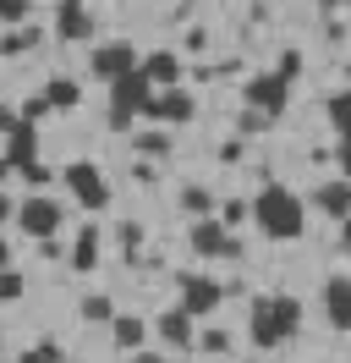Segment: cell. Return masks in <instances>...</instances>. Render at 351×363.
Wrapping results in <instances>:
<instances>
[{
	"instance_id": "9c48e42d",
	"label": "cell",
	"mask_w": 351,
	"mask_h": 363,
	"mask_svg": "<svg viewBox=\"0 0 351 363\" xmlns=\"http://www.w3.org/2000/svg\"><path fill=\"white\" fill-rule=\"evenodd\" d=\"M176 286H181V314H214L219 308V281H209V275H176Z\"/></svg>"
},
{
	"instance_id": "9a60e30c",
	"label": "cell",
	"mask_w": 351,
	"mask_h": 363,
	"mask_svg": "<svg viewBox=\"0 0 351 363\" xmlns=\"http://www.w3.org/2000/svg\"><path fill=\"white\" fill-rule=\"evenodd\" d=\"M313 204L324 209V215H335V220H351V182H346V177L324 182V187L313 193Z\"/></svg>"
},
{
	"instance_id": "4316f807",
	"label": "cell",
	"mask_w": 351,
	"mask_h": 363,
	"mask_svg": "<svg viewBox=\"0 0 351 363\" xmlns=\"http://www.w3.org/2000/svg\"><path fill=\"white\" fill-rule=\"evenodd\" d=\"M297 72H302V55H297V50H285V55H280V67H275V77H280V83H291Z\"/></svg>"
},
{
	"instance_id": "8992f818",
	"label": "cell",
	"mask_w": 351,
	"mask_h": 363,
	"mask_svg": "<svg viewBox=\"0 0 351 363\" xmlns=\"http://www.w3.org/2000/svg\"><path fill=\"white\" fill-rule=\"evenodd\" d=\"M192 248L203 253V259H241V237L225 231L214 215H209V220H192Z\"/></svg>"
},
{
	"instance_id": "ba28073f",
	"label": "cell",
	"mask_w": 351,
	"mask_h": 363,
	"mask_svg": "<svg viewBox=\"0 0 351 363\" xmlns=\"http://www.w3.org/2000/svg\"><path fill=\"white\" fill-rule=\"evenodd\" d=\"M143 67V55L132 45H99L93 55H88V72L93 77H105V83H115V77H127V72H137Z\"/></svg>"
},
{
	"instance_id": "52a82bcc",
	"label": "cell",
	"mask_w": 351,
	"mask_h": 363,
	"mask_svg": "<svg viewBox=\"0 0 351 363\" xmlns=\"http://www.w3.org/2000/svg\"><path fill=\"white\" fill-rule=\"evenodd\" d=\"M285 99H291V83H280L275 72H258V77H247V111L258 116H280Z\"/></svg>"
},
{
	"instance_id": "5bb4252c",
	"label": "cell",
	"mask_w": 351,
	"mask_h": 363,
	"mask_svg": "<svg viewBox=\"0 0 351 363\" xmlns=\"http://www.w3.org/2000/svg\"><path fill=\"white\" fill-rule=\"evenodd\" d=\"M6 165H11V171H22V165H33V160H39V133H33V121H22L17 133L6 138Z\"/></svg>"
},
{
	"instance_id": "f1b7e54d",
	"label": "cell",
	"mask_w": 351,
	"mask_h": 363,
	"mask_svg": "<svg viewBox=\"0 0 351 363\" xmlns=\"http://www.w3.org/2000/svg\"><path fill=\"white\" fill-rule=\"evenodd\" d=\"M28 17V0H0V23H22Z\"/></svg>"
},
{
	"instance_id": "d590c367",
	"label": "cell",
	"mask_w": 351,
	"mask_h": 363,
	"mask_svg": "<svg viewBox=\"0 0 351 363\" xmlns=\"http://www.w3.org/2000/svg\"><path fill=\"white\" fill-rule=\"evenodd\" d=\"M17 363H50V358H44L39 347H33V352H22V358H17Z\"/></svg>"
},
{
	"instance_id": "f35d334b",
	"label": "cell",
	"mask_w": 351,
	"mask_h": 363,
	"mask_svg": "<svg viewBox=\"0 0 351 363\" xmlns=\"http://www.w3.org/2000/svg\"><path fill=\"white\" fill-rule=\"evenodd\" d=\"M6 177H11V165H6V160H0V182H6Z\"/></svg>"
},
{
	"instance_id": "1f68e13d",
	"label": "cell",
	"mask_w": 351,
	"mask_h": 363,
	"mask_svg": "<svg viewBox=\"0 0 351 363\" xmlns=\"http://www.w3.org/2000/svg\"><path fill=\"white\" fill-rule=\"evenodd\" d=\"M17 127H22V116H17V111H6V105H0V133L11 138V133H17Z\"/></svg>"
},
{
	"instance_id": "603a6c76",
	"label": "cell",
	"mask_w": 351,
	"mask_h": 363,
	"mask_svg": "<svg viewBox=\"0 0 351 363\" xmlns=\"http://www.w3.org/2000/svg\"><path fill=\"white\" fill-rule=\"evenodd\" d=\"M83 319H93V325H105V319H115V303H110V297H83Z\"/></svg>"
},
{
	"instance_id": "277c9868",
	"label": "cell",
	"mask_w": 351,
	"mask_h": 363,
	"mask_svg": "<svg viewBox=\"0 0 351 363\" xmlns=\"http://www.w3.org/2000/svg\"><path fill=\"white\" fill-rule=\"evenodd\" d=\"M61 182L77 193V204H83V209H105V204H110L105 177H99V165H88V160H71V165L61 171Z\"/></svg>"
},
{
	"instance_id": "7a4b0ae2",
	"label": "cell",
	"mask_w": 351,
	"mask_h": 363,
	"mask_svg": "<svg viewBox=\"0 0 351 363\" xmlns=\"http://www.w3.org/2000/svg\"><path fill=\"white\" fill-rule=\"evenodd\" d=\"M297 325H302V303H297V297H258V303H253V319H247V330H253V341H258L263 352L280 347Z\"/></svg>"
},
{
	"instance_id": "6da1fadb",
	"label": "cell",
	"mask_w": 351,
	"mask_h": 363,
	"mask_svg": "<svg viewBox=\"0 0 351 363\" xmlns=\"http://www.w3.org/2000/svg\"><path fill=\"white\" fill-rule=\"evenodd\" d=\"M253 220L263 226V237H275V242H291V237H302V199L297 193H285V187H263L258 199H253Z\"/></svg>"
},
{
	"instance_id": "ffe728a7",
	"label": "cell",
	"mask_w": 351,
	"mask_h": 363,
	"mask_svg": "<svg viewBox=\"0 0 351 363\" xmlns=\"http://www.w3.org/2000/svg\"><path fill=\"white\" fill-rule=\"evenodd\" d=\"M132 149H137L143 160H159V155H171V138H165V133H137V138H132Z\"/></svg>"
},
{
	"instance_id": "836d02e7",
	"label": "cell",
	"mask_w": 351,
	"mask_h": 363,
	"mask_svg": "<svg viewBox=\"0 0 351 363\" xmlns=\"http://www.w3.org/2000/svg\"><path fill=\"white\" fill-rule=\"evenodd\" d=\"M335 160H340V171L351 177V138H340V149H335Z\"/></svg>"
},
{
	"instance_id": "8d00e7d4",
	"label": "cell",
	"mask_w": 351,
	"mask_h": 363,
	"mask_svg": "<svg viewBox=\"0 0 351 363\" xmlns=\"http://www.w3.org/2000/svg\"><path fill=\"white\" fill-rule=\"evenodd\" d=\"M132 363H165V358H154V352H132Z\"/></svg>"
},
{
	"instance_id": "d4e9b609",
	"label": "cell",
	"mask_w": 351,
	"mask_h": 363,
	"mask_svg": "<svg viewBox=\"0 0 351 363\" xmlns=\"http://www.w3.org/2000/svg\"><path fill=\"white\" fill-rule=\"evenodd\" d=\"M50 177H55V171H50L44 160H33V165H22V182H28V187H50Z\"/></svg>"
},
{
	"instance_id": "4dcf8cb0",
	"label": "cell",
	"mask_w": 351,
	"mask_h": 363,
	"mask_svg": "<svg viewBox=\"0 0 351 363\" xmlns=\"http://www.w3.org/2000/svg\"><path fill=\"white\" fill-rule=\"evenodd\" d=\"M269 127V116H258V111H241V133H263Z\"/></svg>"
},
{
	"instance_id": "4fadbf2b",
	"label": "cell",
	"mask_w": 351,
	"mask_h": 363,
	"mask_svg": "<svg viewBox=\"0 0 351 363\" xmlns=\"http://www.w3.org/2000/svg\"><path fill=\"white\" fill-rule=\"evenodd\" d=\"M324 314L335 330H351V275H335L324 286Z\"/></svg>"
},
{
	"instance_id": "ab89813d",
	"label": "cell",
	"mask_w": 351,
	"mask_h": 363,
	"mask_svg": "<svg viewBox=\"0 0 351 363\" xmlns=\"http://www.w3.org/2000/svg\"><path fill=\"white\" fill-rule=\"evenodd\" d=\"M346 248H351V220H346Z\"/></svg>"
},
{
	"instance_id": "484cf974",
	"label": "cell",
	"mask_w": 351,
	"mask_h": 363,
	"mask_svg": "<svg viewBox=\"0 0 351 363\" xmlns=\"http://www.w3.org/2000/svg\"><path fill=\"white\" fill-rule=\"evenodd\" d=\"M121 248H127V259H137V248H143V226H137V220L121 226Z\"/></svg>"
},
{
	"instance_id": "83f0119b",
	"label": "cell",
	"mask_w": 351,
	"mask_h": 363,
	"mask_svg": "<svg viewBox=\"0 0 351 363\" xmlns=\"http://www.w3.org/2000/svg\"><path fill=\"white\" fill-rule=\"evenodd\" d=\"M11 297H22V275L17 270H0V303H11Z\"/></svg>"
},
{
	"instance_id": "d6a6232c",
	"label": "cell",
	"mask_w": 351,
	"mask_h": 363,
	"mask_svg": "<svg viewBox=\"0 0 351 363\" xmlns=\"http://www.w3.org/2000/svg\"><path fill=\"white\" fill-rule=\"evenodd\" d=\"M39 116H44V94H33V99L22 105V121H39Z\"/></svg>"
},
{
	"instance_id": "7c38bea8",
	"label": "cell",
	"mask_w": 351,
	"mask_h": 363,
	"mask_svg": "<svg viewBox=\"0 0 351 363\" xmlns=\"http://www.w3.org/2000/svg\"><path fill=\"white\" fill-rule=\"evenodd\" d=\"M143 77L154 83V94H159V89H181V61H176V50H154V55H143Z\"/></svg>"
},
{
	"instance_id": "44dd1931",
	"label": "cell",
	"mask_w": 351,
	"mask_h": 363,
	"mask_svg": "<svg viewBox=\"0 0 351 363\" xmlns=\"http://www.w3.org/2000/svg\"><path fill=\"white\" fill-rule=\"evenodd\" d=\"M329 121H335V133H340V138H351V89L329 99Z\"/></svg>"
},
{
	"instance_id": "cb8c5ba5",
	"label": "cell",
	"mask_w": 351,
	"mask_h": 363,
	"mask_svg": "<svg viewBox=\"0 0 351 363\" xmlns=\"http://www.w3.org/2000/svg\"><path fill=\"white\" fill-rule=\"evenodd\" d=\"M197 347L214 352V358H225V352H231V336H225V330H197Z\"/></svg>"
},
{
	"instance_id": "8fae6325",
	"label": "cell",
	"mask_w": 351,
	"mask_h": 363,
	"mask_svg": "<svg viewBox=\"0 0 351 363\" xmlns=\"http://www.w3.org/2000/svg\"><path fill=\"white\" fill-rule=\"evenodd\" d=\"M55 33H61V39H71V45L93 39V11H88V6H77V0L55 6Z\"/></svg>"
},
{
	"instance_id": "e575fe53",
	"label": "cell",
	"mask_w": 351,
	"mask_h": 363,
	"mask_svg": "<svg viewBox=\"0 0 351 363\" xmlns=\"http://www.w3.org/2000/svg\"><path fill=\"white\" fill-rule=\"evenodd\" d=\"M11 215H17V204H11V199H6V193H0V226H6V220H11Z\"/></svg>"
},
{
	"instance_id": "74e56055",
	"label": "cell",
	"mask_w": 351,
	"mask_h": 363,
	"mask_svg": "<svg viewBox=\"0 0 351 363\" xmlns=\"http://www.w3.org/2000/svg\"><path fill=\"white\" fill-rule=\"evenodd\" d=\"M6 259H11V242H6V237H0V270H6Z\"/></svg>"
},
{
	"instance_id": "f546056e",
	"label": "cell",
	"mask_w": 351,
	"mask_h": 363,
	"mask_svg": "<svg viewBox=\"0 0 351 363\" xmlns=\"http://www.w3.org/2000/svg\"><path fill=\"white\" fill-rule=\"evenodd\" d=\"M241 215H247V204H241V199H231V204L219 209V226L231 231V226H236V220H241Z\"/></svg>"
},
{
	"instance_id": "3957f363",
	"label": "cell",
	"mask_w": 351,
	"mask_h": 363,
	"mask_svg": "<svg viewBox=\"0 0 351 363\" xmlns=\"http://www.w3.org/2000/svg\"><path fill=\"white\" fill-rule=\"evenodd\" d=\"M149 105H154V83L143 77V67L110 83V127L115 133H127L132 116H149Z\"/></svg>"
},
{
	"instance_id": "60d3db41",
	"label": "cell",
	"mask_w": 351,
	"mask_h": 363,
	"mask_svg": "<svg viewBox=\"0 0 351 363\" xmlns=\"http://www.w3.org/2000/svg\"><path fill=\"white\" fill-rule=\"evenodd\" d=\"M0 330H6V325H0Z\"/></svg>"
},
{
	"instance_id": "30bf717a",
	"label": "cell",
	"mask_w": 351,
	"mask_h": 363,
	"mask_svg": "<svg viewBox=\"0 0 351 363\" xmlns=\"http://www.w3.org/2000/svg\"><path fill=\"white\" fill-rule=\"evenodd\" d=\"M149 116L159 121V127H187V121L197 116V99L187 89H159L154 105H149Z\"/></svg>"
},
{
	"instance_id": "e0dca14e",
	"label": "cell",
	"mask_w": 351,
	"mask_h": 363,
	"mask_svg": "<svg viewBox=\"0 0 351 363\" xmlns=\"http://www.w3.org/2000/svg\"><path fill=\"white\" fill-rule=\"evenodd\" d=\"M77 99H83V89H77L71 77H50V83H44V111H71Z\"/></svg>"
},
{
	"instance_id": "ac0fdd59",
	"label": "cell",
	"mask_w": 351,
	"mask_h": 363,
	"mask_svg": "<svg viewBox=\"0 0 351 363\" xmlns=\"http://www.w3.org/2000/svg\"><path fill=\"white\" fill-rule=\"evenodd\" d=\"M71 264H77V270H93V264H99V226H83L77 248H71Z\"/></svg>"
},
{
	"instance_id": "2e32d148",
	"label": "cell",
	"mask_w": 351,
	"mask_h": 363,
	"mask_svg": "<svg viewBox=\"0 0 351 363\" xmlns=\"http://www.w3.org/2000/svg\"><path fill=\"white\" fill-rule=\"evenodd\" d=\"M154 330L171 341V347H192L197 330H192V314H181V308H165V314L154 319Z\"/></svg>"
},
{
	"instance_id": "7402d4cb",
	"label": "cell",
	"mask_w": 351,
	"mask_h": 363,
	"mask_svg": "<svg viewBox=\"0 0 351 363\" xmlns=\"http://www.w3.org/2000/svg\"><path fill=\"white\" fill-rule=\"evenodd\" d=\"M110 325H115V347L137 352V341H143V319H110Z\"/></svg>"
},
{
	"instance_id": "5b68a950",
	"label": "cell",
	"mask_w": 351,
	"mask_h": 363,
	"mask_svg": "<svg viewBox=\"0 0 351 363\" xmlns=\"http://www.w3.org/2000/svg\"><path fill=\"white\" fill-rule=\"evenodd\" d=\"M17 226L28 231V237L50 242L55 226H61V204H55V199H44V193H33V199H22V204H17Z\"/></svg>"
},
{
	"instance_id": "d6986e66",
	"label": "cell",
	"mask_w": 351,
	"mask_h": 363,
	"mask_svg": "<svg viewBox=\"0 0 351 363\" xmlns=\"http://www.w3.org/2000/svg\"><path fill=\"white\" fill-rule=\"evenodd\" d=\"M181 209H187V215H197V220H209L214 193H209V187H181Z\"/></svg>"
}]
</instances>
